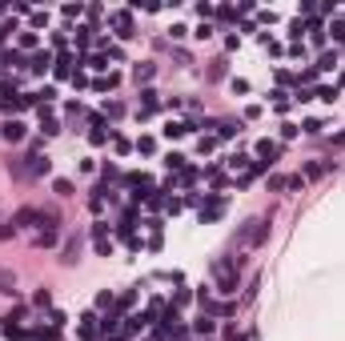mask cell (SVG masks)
Returning <instances> with one entry per match:
<instances>
[{
	"label": "cell",
	"instance_id": "6da1fadb",
	"mask_svg": "<svg viewBox=\"0 0 345 341\" xmlns=\"http://www.w3.org/2000/svg\"><path fill=\"white\" fill-rule=\"evenodd\" d=\"M245 257H229V261H217L213 265V277H217V289L221 293H237V273H241Z\"/></svg>",
	"mask_w": 345,
	"mask_h": 341
},
{
	"label": "cell",
	"instance_id": "7a4b0ae2",
	"mask_svg": "<svg viewBox=\"0 0 345 341\" xmlns=\"http://www.w3.org/2000/svg\"><path fill=\"white\" fill-rule=\"evenodd\" d=\"M265 237H269V217H253V221H245V229L237 233V241L249 245V249H257Z\"/></svg>",
	"mask_w": 345,
	"mask_h": 341
},
{
	"label": "cell",
	"instance_id": "3957f363",
	"mask_svg": "<svg viewBox=\"0 0 345 341\" xmlns=\"http://www.w3.org/2000/svg\"><path fill=\"white\" fill-rule=\"evenodd\" d=\"M0 137L16 145V141H24V124H20V120H4V124H0Z\"/></svg>",
	"mask_w": 345,
	"mask_h": 341
},
{
	"label": "cell",
	"instance_id": "277c9868",
	"mask_svg": "<svg viewBox=\"0 0 345 341\" xmlns=\"http://www.w3.org/2000/svg\"><path fill=\"white\" fill-rule=\"evenodd\" d=\"M113 24H116V36H124V40L133 36V16L128 12H113Z\"/></svg>",
	"mask_w": 345,
	"mask_h": 341
},
{
	"label": "cell",
	"instance_id": "5b68a950",
	"mask_svg": "<svg viewBox=\"0 0 345 341\" xmlns=\"http://www.w3.org/2000/svg\"><path fill=\"white\" fill-rule=\"evenodd\" d=\"M36 221H40V213H36V209H20V213L12 217V225H16V229H28V225H36Z\"/></svg>",
	"mask_w": 345,
	"mask_h": 341
},
{
	"label": "cell",
	"instance_id": "8992f818",
	"mask_svg": "<svg viewBox=\"0 0 345 341\" xmlns=\"http://www.w3.org/2000/svg\"><path fill=\"white\" fill-rule=\"evenodd\" d=\"M32 241H36V245H57V229H53V225H40Z\"/></svg>",
	"mask_w": 345,
	"mask_h": 341
},
{
	"label": "cell",
	"instance_id": "52a82bcc",
	"mask_svg": "<svg viewBox=\"0 0 345 341\" xmlns=\"http://www.w3.org/2000/svg\"><path fill=\"white\" fill-rule=\"evenodd\" d=\"M76 253H80V237H68V245H64V257H60V261H64V265H72V261H76Z\"/></svg>",
	"mask_w": 345,
	"mask_h": 341
},
{
	"label": "cell",
	"instance_id": "ba28073f",
	"mask_svg": "<svg viewBox=\"0 0 345 341\" xmlns=\"http://www.w3.org/2000/svg\"><path fill=\"white\" fill-rule=\"evenodd\" d=\"M153 109H157V93H153V89H145V93H141V116H149Z\"/></svg>",
	"mask_w": 345,
	"mask_h": 341
},
{
	"label": "cell",
	"instance_id": "9c48e42d",
	"mask_svg": "<svg viewBox=\"0 0 345 341\" xmlns=\"http://www.w3.org/2000/svg\"><path fill=\"white\" fill-rule=\"evenodd\" d=\"M16 45H20V49H36V45H40V36H36L32 28H24V32L16 36Z\"/></svg>",
	"mask_w": 345,
	"mask_h": 341
},
{
	"label": "cell",
	"instance_id": "30bf717a",
	"mask_svg": "<svg viewBox=\"0 0 345 341\" xmlns=\"http://www.w3.org/2000/svg\"><path fill=\"white\" fill-rule=\"evenodd\" d=\"M153 72H157L153 64H137V68H133V76H137V84H141V80H153Z\"/></svg>",
	"mask_w": 345,
	"mask_h": 341
},
{
	"label": "cell",
	"instance_id": "8fae6325",
	"mask_svg": "<svg viewBox=\"0 0 345 341\" xmlns=\"http://www.w3.org/2000/svg\"><path fill=\"white\" fill-rule=\"evenodd\" d=\"M257 153H261V157H269V165H273V157H277L281 149H277L273 141H261V145H257Z\"/></svg>",
	"mask_w": 345,
	"mask_h": 341
},
{
	"label": "cell",
	"instance_id": "7c38bea8",
	"mask_svg": "<svg viewBox=\"0 0 345 341\" xmlns=\"http://www.w3.org/2000/svg\"><path fill=\"white\" fill-rule=\"evenodd\" d=\"M189 133V124H181V120H169L165 124V137H185Z\"/></svg>",
	"mask_w": 345,
	"mask_h": 341
},
{
	"label": "cell",
	"instance_id": "4fadbf2b",
	"mask_svg": "<svg viewBox=\"0 0 345 341\" xmlns=\"http://www.w3.org/2000/svg\"><path fill=\"white\" fill-rule=\"evenodd\" d=\"M49 64H53V53H36V57H32V68H36V72H45Z\"/></svg>",
	"mask_w": 345,
	"mask_h": 341
},
{
	"label": "cell",
	"instance_id": "5bb4252c",
	"mask_svg": "<svg viewBox=\"0 0 345 341\" xmlns=\"http://www.w3.org/2000/svg\"><path fill=\"white\" fill-rule=\"evenodd\" d=\"M53 189H57V197H72V181H64V177L53 181Z\"/></svg>",
	"mask_w": 345,
	"mask_h": 341
},
{
	"label": "cell",
	"instance_id": "9a60e30c",
	"mask_svg": "<svg viewBox=\"0 0 345 341\" xmlns=\"http://www.w3.org/2000/svg\"><path fill=\"white\" fill-rule=\"evenodd\" d=\"M333 64H337V53H325V57L317 60V68H321V72H329V68H333Z\"/></svg>",
	"mask_w": 345,
	"mask_h": 341
},
{
	"label": "cell",
	"instance_id": "2e32d148",
	"mask_svg": "<svg viewBox=\"0 0 345 341\" xmlns=\"http://www.w3.org/2000/svg\"><path fill=\"white\" fill-rule=\"evenodd\" d=\"M213 329H217L213 317H201V321H197V333H213Z\"/></svg>",
	"mask_w": 345,
	"mask_h": 341
},
{
	"label": "cell",
	"instance_id": "e0dca14e",
	"mask_svg": "<svg viewBox=\"0 0 345 341\" xmlns=\"http://www.w3.org/2000/svg\"><path fill=\"white\" fill-rule=\"evenodd\" d=\"M40 133H45V137H53V133H60V124L49 116V120H40Z\"/></svg>",
	"mask_w": 345,
	"mask_h": 341
},
{
	"label": "cell",
	"instance_id": "ac0fdd59",
	"mask_svg": "<svg viewBox=\"0 0 345 341\" xmlns=\"http://www.w3.org/2000/svg\"><path fill=\"white\" fill-rule=\"evenodd\" d=\"M68 64H72L68 57H60V60H57V76H68Z\"/></svg>",
	"mask_w": 345,
	"mask_h": 341
},
{
	"label": "cell",
	"instance_id": "d6986e66",
	"mask_svg": "<svg viewBox=\"0 0 345 341\" xmlns=\"http://www.w3.org/2000/svg\"><path fill=\"white\" fill-rule=\"evenodd\" d=\"M333 145H345V133H337V137H333Z\"/></svg>",
	"mask_w": 345,
	"mask_h": 341
}]
</instances>
